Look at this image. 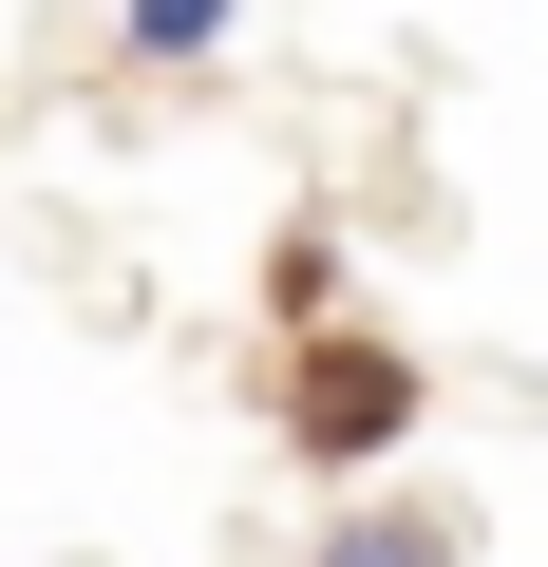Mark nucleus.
Listing matches in <instances>:
<instances>
[{"label": "nucleus", "mask_w": 548, "mask_h": 567, "mask_svg": "<svg viewBox=\"0 0 548 567\" xmlns=\"http://www.w3.org/2000/svg\"><path fill=\"white\" fill-rule=\"evenodd\" d=\"M397 416H416V360L397 341H303V379H285V435L303 454H379Z\"/></svg>", "instance_id": "1"}, {"label": "nucleus", "mask_w": 548, "mask_h": 567, "mask_svg": "<svg viewBox=\"0 0 548 567\" xmlns=\"http://www.w3.org/2000/svg\"><path fill=\"white\" fill-rule=\"evenodd\" d=\"M303 567H454V529H435V511H341Z\"/></svg>", "instance_id": "2"}, {"label": "nucleus", "mask_w": 548, "mask_h": 567, "mask_svg": "<svg viewBox=\"0 0 548 567\" xmlns=\"http://www.w3.org/2000/svg\"><path fill=\"white\" fill-rule=\"evenodd\" d=\"M133 39H152V58H208V39H227V0H133Z\"/></svg>", "instance_id": "3"}]
</instances>
